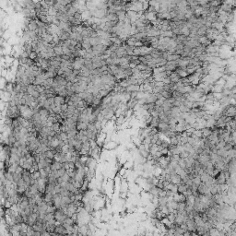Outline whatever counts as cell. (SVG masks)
Returning a JSON list of instances; mask_svg holds the SVG:
<instances>
[{"label": "cell", "mask_w": 236, "mask_h": 236, "mask_svg": "<svg viewBox=\"0 0 236 236\" xmlns=\"http://www.w3.org/2000/svg\"><path fill=\"white\" fill-rule=\"evenodd\" d=\"M54 51L56 56H62L63 55V47L60 45H55L54 47Z\"/></svg>", "instance_id": "obj_16"}, {"label": "cell", "mask_w": 236, "mask_h": 236, "mask_svg": "<svg viewBox=\"0 0 236 236\" xmlns=\"http://www.w3.org/2000/svg\"><path fill=\"white\" fill-rule=\"evenodd\" d=\"M116 15H117V17H118V21H122V22H124L125 20V19L127 18L126 12H125V11H123V10L117 11V12H116Z\"/></svg>", "instance_id": "obj_10"}, {"label": "cell", "mask_w": 236, "mask_h": 236, "mask_svg": "<svg viewBox=\"0 0 236 236\" xmlns=\"http://www.w3.org/2000/svg\"><path fill=\"white\" fill-rule=\"evenodd\" d=\"M171 183L174 184V185H176V186H180V185H182L183 184V180L178 174H176L175 173V174L171 175Z\"/></svg>", "instance_id": "obj_7"}, {"label": "cell", "mask_w": 236, "mask_h": 236, "mask_svg": "<svg viewBox=\"0 0 236 236\" xmlns=\"http://www.w3.org/2000/svg\"><path fill=\"white\" fill-rule=\"evenodd\" d=\"M54 233L59 234V235H66V234H68V231H67V229L65 228V226L64 225H62V224H60V223H58V225H56V228H55Z\"/></svg>", "instance_id": "obj_6"}, {"label": "cell", "mask_w": 236, "mask_h": 236, "mask_svg": "<svg viewBox=\"0 0 236 236\" xmlns=\"http://www.w3.org/2000/svg\"><path fill=\"white\" fill-rule=\"evenodd\" d=\"M181 59V56L178 54H169L167 57V61H178Z\"/></svg>", "instance_id": "obj_22"}, {"label": "cell", "mask_w": 236, "mask_h": 236, "mask_svg": "<svg viewBox=\"0 0 236 236\" xmlns=\"http://www.w3.org/2000/svg\"><path fill=\"white\" fill-rule=\"evenodd\" d=\"M53 219H54V213H46V216H45L44 220L45 221H50V220H53Z\"/></svg>", "instance_id": "obj_24"}, {"label": "cell", "mask_w": 236, "mask_h": 236, "mask_svg": "<svg viewBox=\"0 0 236 236\" xmlns=\"http://www.w3.org/2000/svg\"><path fill=\"white\" fill-rule=\"evenodd\" d=\"M161 94H162V97H163L164 99H166V100H168V99H170L171 97H172V93H170V92L165 91H162V93H161Z\"/></svg>", "instance_id": "obj_29"}, {"label": "cell", "mask_w": 236, "mask_h": 236, "mask_svg": "<svg viewBox=\"0 0 236 236\" xmlns=\"http://www.w3.org/2000/svg\"><path fill=\"white\" fill-rule=\"evenodd\" d=\"M212 133V129L209 127H205L202 129V134H203V138H209V136L211 135Z\"/></svg>", "instance_id": "obj_18"}, {"label": "cell", "mask_w": 236, "mask_h": 236, "mask_svg": "<svg viewBox=\"0 0 236 236\" xmlns=\"http://www.w3.org/2000/svg\"><path fill=\"white\" fill-rule=\"evenodd\" d=\"M45 155H46V158H49V159L54 160L55 153H54V151H52V150H48L47 152H45Z\"/></svg>", "instance_id": "obj_28"}, {"label": "cell", "mask_w": 236, "mask_h": 236, "mask_svg": "<svg viewBox=\"0 0 236 236\" xmlns=\"http://www.w3.org/2000/svg\"><path fill=\"white\" fill-rule=\"evenodd\" d=\"M62 197H63V196H61V194H55V195H54L53 203H54V206L55 207L56 209H60L61 206H62Z\"/></svg>", "instance_id": "obj_4"}, {"label": "cell", "mask_w": 236, "mask_h": 236, "mask_svg": "<svg viewBox=\"0 0 236 236\" xmlns=\"http://www.w3.org/2000/svg\"><path fill=\"white\" fill-rule=\"evenodd\" d=\"M53 197H54V195L53 194H51V193H45V196H44V202L46 203H49V202H52L53 201Z\"/></svg>", "instance_id": "obj_20"}, {"label": "cell", "mask_w": 236, "mask_h": 236, "mask_svg": "<svg viewBox=\"0 0 236 236\" xmlns=\"http://www.w3.org/2000/svg\"><path fill=\"white\" fill-rule=\"evenodd\" d=\"M162 189H159L157 186H153V187H150L148 189V192L149 194L151 195L152 196H155V197H158L159 198V195H160V191Z\"/></svg>", "instance_id": "obj_9"}, {"label": "cell", "mask_w": 236, "mask_h": 236, "mask_svg": "<svg viewBox=\"0 0 236 236\" xmlns=\"http://www.w3.org/2000/svg\"><path fill=\"white\" fill-rule=\"evenodd\" d=\"M178 165L182 169H186V160L185 159H180L178 161Z\"/></svg>", "instance_id": "obj_30"}, {"label": "cell", "mask_w": 236, "mask_h": 236, "mask_svg": "<svg viewBox=\"0 0 236 236\" xmlns=\"http://www.w3.org/2000/svg\"><path fill=\"white\" fill-rule=\"evenodd\" d=\"M47 185H48V183H47V181H46V180L42 179V178L39 179V180H38V182H37V186H38L39 191H40L41 193H45Z\"/></svg>", "instance_id": "obj_3"}, {"label": "cell", "mask_w": 236, "mask_h": 236, "mask_svg": "<svg viewBox=\"0 0 236 236\" xmlns=\"http://www.w3.org/2000/svg\"><path fill=\"white\" fill-rule=\"evenodd\" d=\"M165 101V99H162V100H158V101L155 102L156 106H162L163 105V102Z\"/></svg>", "instance_id": "obj_38"}, {"label": "cell", "mask_w": 236, "mask_h": 236, "mask_svg": "<svg viewBox=\"0 0 236 236\" xmlns=\"http://www.w3.org/2000/svg\"><path fill=\"white\" fill-rule=\"evenodd\" d=\"M189 155H190V154H189V153H188V152H187V151H186V150H185V151H183L182 153H180V157H181V158H182V159H186V158H188Z\"/></svg>", "instance_id": "obj_34"}, {"label": "cell", "mask_w": 236, "mask_h": 236, "mask_svg": "<svg viewBox=\"0 0 236 236\" xmlns=\"http://www.w3.org/2000/svg\"><path fill=\"white\" fill-rule=\"evenodd\" d=\"M75 19L77 20H81L82 21V13H79V12H77V13L74 15Z\"/></svg>", "instance_id": "obj_35"}, {"label": "cell", "mask_w": 236, "mask_h": 236, "mask_svg": "<svg viewBox=\"0 0 236 236\" xmlns=\"http://www.w3.org/2000/svg\"><path fill=\"white\" fill-rule=\"evenodd\" d=\"M157 129H158L159 133H162V134H164V133H166L167 131L170 130V125H169V124H167V123L160 122V124H159Z\"/></svg>", "instance_id": "obj_5"}, {"label": "cell", "mask_w": 236, "mask_h": 236, "mask_svg": "<svg viewBox=\"0 0 236 236\" xmlns=\"http://www.w3.org/2000/svg\"><path fill=\"white\" fill-rule=\"evenodd\" d=\"M90 154H91V158H93L94 160H98V159L100 158V150H99L98 148H91V152H90Z\"/></svg>", "instance_id": "obj_12"}, {"label": "cell", "mask_w": 236, "mask_h": 236, "mask_svg": "<svg viewBox=\"0 0 236 236\" xmlns=\"http://www.w3.org/2000/svg\"><path fill=\"white\" fill-rule=\"evenodd\" d=\"M54 219H55V221L59 222L60 224H63L65 219L68 218L67 215H66V213H65V211L62 209H56V210L54 211Z\"/></svg>", "instance_id": "obj_1"}, {"label": "cell", "mask_w": 236, "mask_h": 236, "mask_svg": "<svg viewBox=\"0 0 236 236\" xmlns=\"http://www.w3.org/2000/svg\"><path fill=\"white\" fill-rule=\"evenodd\" d=\"M175 72L177 73V75H178L179 77H180V78H181V79H184V78H186V77L188 76V74H187L186 70H183V69H181V68H177Z\"/></svg>", "instance_id": "obj_15"}, {"label": "cell", "mask_w": 236, "mask_h": 236, "mask_svg": "<svg viewBox=\"0 0 236 236\" xmlns=\"http://www.w3.org/2000/svg\"><path fill=\"white\" fill-rule=\"evenodd\" d=\"M60 127H61V124L60 123H54V125H53V130L54 131H55L56 133H59L60 131Z\"/></svg>", "instance_id": "obj_25"}, {"label": "cell", "mask_w": 236, "mask_h": 236, "mask_svg": "<svg viewBox=\"0 0 236 236\" xmlns=\"http://www.w3.org/2000/svg\"><path fill=\"white\" fill-rule=\"evenodd\" d=\"M186 191H187V187H186V185H183V184H182V185L178 186V194L186 196Z\"/></svg>", "instance_id": "obj_19"}, {"label": "cell", "mask_w": 236, "mask_h": 236, "mask_svg": "<svg viewBox=\"0 0 236 236\" xmlns=\"http://www.w3.org/2000/svg\"><path fill=\"white\" fill-rule=\"evenodd\" d=\"M38 29L37 21L36 20H30V22L28 25V30L30 31H36Z\"/></svg>", "instance_id": "obj_11"}, {"label": "cell", "mask_w": 236, "mask_h": 236, "mask_svg": "<svg viewBox=\"0 0 236 236\" xmlns=\"http://www.w3.org/2000/svg\"><path fill=\"white\" fill-rule=\"evenodd\" d=\"M125 119H126V118H125L124 115L119 116L118 118H116V124H117V125H122V124L125 121Z\"/></svg>", "instance_id": "obj_27"}, {"label": "cell", "mask_w": 236, "mask_h": 236, "mask_svg": "<svg viewBox=\"0 0 236 236\" xmlns=\"http://www.w3.org/2000/svg\"><path fill=\"white\" fill-rule=\"evenodd\" d=\"M68 172V171H67L66 169H64L63 167H62L60 170H58V171H57L58 176H59V177H63V176L66 174V172Z\"/></svg>", "instance_id": "obj_31"}, {"label": "cell", "mask_w": 236, "mask_h": 236, "mask_svg": "<svg viewBox=\"0 0 236 236\" xmlns=\"http://www.w3.org/2000/svg\"><path fill=\"white\" fill-rule=\"evenodd\" d=\"M54 103H55L56 106H61L64 103H66V98L62 97V96H59V95H55L54 96Z\"/></svg>", "instance_id": "obj_8"}, {"label": "cell", "mask_w": 236, "mask_h": 236, "mask_svg": "<svg viewBox=\"0 0 236 236\" xmlns=\"http://www.w3.org/2000/svg\"><path fill=\"white\" fill-rule=\"evenodd\" d=\"M30 59V60H32V61H34V60H36L38 58V54L36 53V52H31L30 54V57H29Z\"/></svg>", "instance_id": "obj_32"}, {"label": "cell", "mask_w": 236, "mask_h": 236, "mask_svg": "<svg viewBox=\"0 0 236 236\" xmlns=\"http://www.w3.org/2000/svg\"><path fill=\"white\" fill-rule=\"evenodd\" d=\"M42 39H43V41H44V43H47V44H53V39H54V35H52V34H44V36L42 37Z\"/></svg>", "instance_id": "obj_13"}, {"label": "cell", "mask_w": 236, "mask_h": 236, "mask_svg": "<svg viewBox=\"0 0 236 236\" xmlns=\"http://www.w3.org/2000/svg\"><path fill=\"white\" fill-rule=\"evenodd\" d=\"M68 103H64L63 105H61V109H62V113H66L68 112Z\"/></svg>", "instance_id": "obj_37"}, {"label": "cell", "mask_w": 236, "mask_h": 236, "mask_svg": "<svg viewBox=\"0 0 236 236\" xmlns=\"http://www.w3.org/2000/svg\"><path fill=\"white\" fill-rule=\"evenodd\" d=\"M186 227H187V231H188V232H190V233H196V222H195L194 219H189L186 222Z\"/></svg>", "instance_id": "obj_2"}, {"label": "cell", "mask_w": 236, "mask_h": 236, "mask_svg": "<svg viewBox=\"0 0 236 236\" xmlns=\"http://www.w3.org/2000/svg\"><path fill=\"white\" fill-rule=\"evenodd\" d=\"M39 172H40V174H41V178L44 179V180L47 181L48 177H49V174L46 172V171H45L44 169H39Z\"/></svg>", "instance_id": "obj_21"}, {"label": "cell", "mask_w": 236, "mask_h": 236, "mask_svg": "<svg viewBox=\"0 0 236 236\" xmlns=\"http://www.w3.org/2000/svg\"><path fill=\"white\" fill-rule=\"evenodd\" d=\"M62 167H63L62 163L54 161V162H53V164L51 165V170H52V172H56V171H58V170H60Z\"/></svg>", "instance_id": "obj_14"}, {"label": "cell", "mask_w": 236, "mask_h": 236, "mask_svg": "<svg viewBox=\"0 0 236 236\" xmlns=\"http://www.w3.org/2000/svg\"><path fill=\"white\" fill-rule=\"evenodd\" d=\"M77 222H75L73 219H71V218H67V219H65V221L63 222V224H67V225H74V224H76Z\"/></svg>", "instance_id": "obj_26"}, {"label": "cell", "mask_w": 236, "mask_h": 236, "mask_svg": "<svg viewBox=\"0 0 236 236\" xmlns=\"http://www.w3.org/2000/svg\"><path fill=\"white\" fill-rule=\"evenodd\" d=\"M181 32H182V35H185L186 37H189V35H190V29H188L186 26H185L184 28H182Z\"/></svg>", "instance_id": "obj_23"}, {"label": "cell", "mask_w": 236, "mask_h": 236, "mask_svg": "<svg viewBox=\"0 0 236 236\" xmlns=\"http://www.w3.org/2000/svg\"><path fill=\"white\" fill-rule=\"evenodd\" d=\"M39 207V213H46L47 212V209H48V205L46 202H43Z\"/></svg>", "instance_id": "obj_17"}, {"label": "cell", "mask_w": 236, "mask_h": 236, "mask_svg": "<svg viewBox=\"0 0 236 236\" xmlns=\"http://www.w3.org/2000/svg\"><path fill=\"white\" fill-rule=\"evenodd\" d=\"M20 57H22V58H29L30 57V54H28L27 52H25V51H22L21 52V54H20Z\"/></svg>", "instance_id": "obj_36"}, {"label": "cell", "mask_w": 236, "mask_h": 236, "mask_svg": "<svg viewBox=\"0 0 236 236\" xmlns=\"http://www.w3.org/2000/svg\"><path fill=\"white\" fill-rule=\"evenodd\" d=\"M193 183L194 184H196V185H197V186H199V185H201L202 184V182H201V179H200V176H196V178L193 179Z\"/></svg>", "instance_id": "obj_33"}]
</instances>
